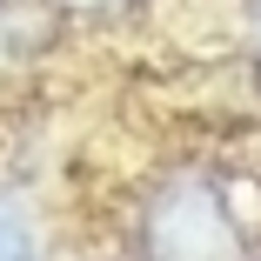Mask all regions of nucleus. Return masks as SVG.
<instances>
[{"label":"nucleus","instance_id":"4","mask_svg":"<svg viewBox=\"0 0 261 261\" xmlns=\"http://www.w3.org/2000/svg\"><path fill=\"white\" fill-rule=\"evenodd\" d=\"M54 7H67V14H94V20H108V14H127L134 0H54Z\"/></svg>","mask_w":261,"mask_h":261},{"label":"nucleus","instance_id":"3","mask_svg":"<svg viewBox=\"0 0 261 261\" xmlns=\"http://www.w3.org/2000/svg\"><path fill=\"white\" fill-rule=\"evenodd\" d=\"M0 261H34V228L20 201H0Z\"/></svg>","mask_w":261,"mask_h":261},{"label":"nucleus","instance_id":"1","mask_svg":"<svg viewBox=\"0 0 261 261\" xmlns=\"http://www.w3.org/2000/svg\"><path fill=\"white\" fill-rule=\"evenodd\" d=\"M147 261H248V234L234 221V207L215 181L181 174L154 194L147 221H141Z\"/></svg>","mask_w":261,"mask_h":261},{"label":"nucleus","instance_id":"2","mask_svg":"<svg viewBox=\"0 0 261 261\" xmlns=\"http://www.w3.org/2000/svg\"><path fill=\"white\" fill-rule=\"evenodd\" d=\"M47 40H54V20H47L40 7H27V0H0V74H7V67H27Z\"/></svg>","mask_w":261,"mask_h":261}]
</instances>
